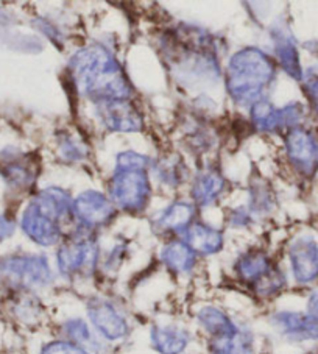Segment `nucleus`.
Here are the masks:
<instances>
[{"label": "nucleus", "instance_id": "obj_1", "mask_svg": "<svg viewBox=\"0 0 318 354\" xmlns=\"http://www.w3.org/2000/svg\"><path fill=\"white\" fill-rule=\"evenodd\" d=\"M159 53L174 77L183 84L216 83L222 77L218 41L197 26L180 24L159 39Z\"/></svg>", "mask_w": 318, "mask_h": 354}, {"label": "nucleus", "instance_id": "obj_2", "mask_svg": "<svg viewBox=\"0 0 318 354\" xmlns=\"http://www.w3.org/2000/svg\"><path fill=\"white\" fill-rule=\"evenodd\" d=\"M73 89L95 105L133 100L130 77L115 55L103 44H89L72 55L67 64Z\"/></svg>", "mask_w": 318, "mask_h": 354}, {"label": "nucleus", "instance_id": "obj_3", "mask_svg": "<svg viewBox=\"0 0 318 354\" xmlns=\"http://www.w3.org/2000/svg\"><path fill=\"white\" fill-rule=\"evenodd\" d=\"M277 74L278 64L272 55L256 46L242 47L226 64V93L234 105L252 108L254 103L268 99Z\"/></svg>", "mask_w": 318, "mask_h": 354}, {"label": "nucleus", "instance_id": "obj_4", "mask_svg": "<svg viewBox=\"0 0 318 354\" xmlns=\"http://www.w3.org/2000/svg\"><path fill=\"white\" fill-rule=\"evenodd\" d=\"M72 195L63 187L42 189L30 200L21 217V228L30 241L42 248L58 247L73 223Z\"/></svg>", "mask_w": 318, "mask_h": 354}, {"label": "nucleus", "instance_id": "obj_5", "mask_svg": "<svg viewBox=\"0 0 318 354\" xmlns=\"http://www.w3.org/2000/svg\"><path fill=\"white\" fill-rule=\"evenodd\" d=\"M149 169L151 160L134 150H125L115 156V167L108 181V197L118 209L139 216L151 198Z\"/></svg>", "mask_w": 318, "mask_h": 354}, {"label": "nucleus", "instance_id": "obj_6", "mask_svg": "<svg viewBox=\"0 0 318 354\" xmlns=\"http://www.w3.org/2000/svg\"><path fill=\"white\" fill-rule=\"evenodd\" d=\"M232 274L242 288L261 301H270L287 289V273L264 248L253 247L232 262Z\"/></svg>", "mask_w": 318, "mask_h": 354}, {"label": "nucleus", "instance_id": "obj_7", "mask_svg": "<svg viewBox=\"0 0 318 354\" xmlns=\"http://www.w3.org/2000/svg\"><path fill=\"white\" fill-rule=\"evenodd\" d=\"M102 250L95 233L71 230L55 250V270L69 283L89 281L100 272Z\"/></svg>", "mask_w": 318, "mask_h": 354}, {"label": "nucleus", "instance_id": "obj_8", "mask_svg": "<svg viewBox=\"0 0 318 354\" xmlns=\"http://www.w3.org/2000/svg\"><path fill=\"white\" fill-rule=\"evenodd\" d=\"M57 277L46 254L21 253L0 258V288L10 294H39L52 288Z\"/></svg>", "mask_w": 318, "mask_h": 354}, {"label": "nucleus", "instance_id": "obj_9", "mask_svg": "<svg viewBox=\"0 0 318 354\" xmlns=\"http://www.w3.org/2000/svg\"><path fill=\"white\" fill-rule=\"evenodd\" d=\"M84 314L97 335L108 346L124 344L131 335V323L113 300L103 295H91L84 301Z\"/></svg>", "mask_w": 318, "mask_h": 354}, {"label": "nucleus", "instance_id": "obj_10", "mask_svg": "<svg viewBox=\"0 0 318 354\" xmlns=\"http://www.w3.org/2000/svg\"><path fill=\"white\" fill-rule=\"evenodd\" d=\"M118 211L108 195L93 191V189L78 194L72 203V217L75 228L95 234L115 221Z\"/></svg>", "mask_w": 318, "mask_h": 354}, {"label": "nucleus", "instance_id": "obj_11", "mask_svg": "<svg viewBox=\"0 0 318 354\" xmlns=\"http://www.w3.org/2000/svg\"><path fill=\"white\" fill-rule=\"evenodd\" d=\"M306 115L299 102H292L283 108H277L270 100H261L250 108V125L256 133L278 134L301 127Z\"/></svg>", "mask_w": 318, "mask_h": 354}, {"label": "nucleus", "instance_id": "obj_12", "mask_svg": "<svg viewBox=\"0 0 318 354\" xmlns=\"http://www.w3.org/2000/svg\"><path fill=\"white\" fill-rule=\"evenodd\" d=\"M41 174L39 158L19 149L8 147L0 151V176L11 191H30Z\"/></svg>", "mask_w": 318, "mask_h": 354}, {"label": "nucleus", "instance_id": "obj_13", "mask_svg": "<svg viewBox=\"0 0 318 354\" xmlns=\"http://www.w3.org/2000/svg\"><path fill=\"white\" fill-rule=\"evenodd\" d=\"M286 158L292 169L304 178L318 172V136L303 127L293 128L284 134Z\"/></svg>", "mask_w": 318, "mask_h": 354}, {"label": "nucleus", "instance_id": "obj_14", "mask_svg": "<svg viewBox=\"0 0 318 354\" xmlns=\"http://www.w3.org/2000/svg\"><path fill=\"white\" fill-rule=\"evenodd\" d=\"M287 259L293 281L299 286H310L318 281V241L314 236L301 234L287 248Z\"/></svg>", "mask_w": 318, "mask_h": 354}, {"label": "nucleus", "instance_id": "obj_15", "mask_svg": "<svg viewBox=\"0 0 318 354\" xmlns=\"http://www.w3.org/2000/svg\"><path fill=\"white\" fill-rule=\"evenodd\" d=\"M268 325L281 339L293 344L318 340V322L301 310H277L268 317Z\"/></svg>", "mask_w": 318, "mask_h": 354}, {"label": "nucleus", "instance_id": "obj_16", "mask_svg": "<svg viewBox=\"0 0 318 354\" xmlns=\"http://www.w3.org/2000/svg\"><path fill=\"white\" fill-rule=\"evenodd\" d=\"M270 39L273 44V58L292 80L301 83L303 67L295 36L286 22L277 21L270 27Z\"/></svg>", "mask_w": 318, "mask_h": 354}, {"label": "nucleus", "instance_id": "obj_17", "mask_svg": "<svg viewBox=\"0 0 318 354\" xmlns=\"http://www.w3.org/2000/svg\"><path fill=\"white\" fill-rule=\"evenodd\" d=\"M197 221V206L192 201L176 200L151 218V231L161 237H181Z\"/></svg>", "mask_w": 318, "mask_h": 354}, {"label": "nucleus", "instance_id": "obj_18", "mask_svg": "<svg viewBox=\"0 0 318 354\" xmlns=\"http://www.w3.org/2000/svg\"><path fill=\"white\" fill-rule=\"evenodd\" d=\"M97 106V115L108 131L139 133L144 130V115L133 100L108 102Z\"/></svg>", "mask_w": 318, "mask_h": 354}, {"label": "nucleus", "instance_id": "obj_19", "mask_svg": "<svg viewBox=\"0 0 318 354\" xmlns=\"http://www.w3.org/2000/svg\"><path fill=\"white\" fill-rule=\"evenodd\" d=\"M150 346L156 354H186L192 345V333L178 323H153Z\"/></svg>", "mask_w": 318, "mask_h": 354}, {"label": "nucleus", "instance_id": "obj_20", "mask_svg": "<svg viewBox=\"0 0 318 354\" xmlns=\"http://www.w3.org/2000/svg\"><path fill=\"white\" fill-rule=\"evenodd\" d=\"M57 337L69 340L93 354H108L109 351V346L97 335L86 317L82 315H72L61 320Z\"/></svg>", "mask_w": 318, "mask_h": 354}, {"label": "nucleus", "instance_id": "obj_21", "mask_svg": "<svg viewBox=\"0 0 318 354\" xmlns=\"http://www.w3.org/2000/svg\"><path fill=\"white\" fill-rule=\"evenodd\" d=\"M194 317L198 329L207 337V342L230 337L241 329V325L225 309L216 304H203L195 310Z\"/></svg>", "mask_w": 318, "mask_h": 354}, {"label": "nucleus", "instance_id": "obj_22", "mask_svg": "<svg viewBox=\"0 0 318 354\" xmlns=\"http://www.w3.org/2000/svg\"><path fill=\"white\" fill-rule=\"evenodd\" d=\"M226 185L228 183L218 167L207 166L198 170L191 186L192 203L197 206V209L212 206L225 194Z\"/></svg>", "mask_w": 318, "mask_h": 354}, {"label": "nucleus", "instance_id": "obj_23", "mask_svg": "<svg viewBox=\"0 0 318 354\" xmlns=\"http://www.w3.org/2000/svg\"><path fill=\"white\" fill-rule=\"evenodd\" d=\"M198 261L197 253L181 237L169 239L159 250V262L175 277L192 274L198 266Z\"/></svg>", "mask_w": 318, "mask_h": 354}, {"label": "nucleus", "instance_id": "obj_24", "mask_svg": "<svg viewBox=\"0 0 318 354\" xmlns=\"http://www.w3.org/2000/svg\"><path fill=\"white\" fill-rule=\"evenodd\" d=\"M181 239L197 253L198 258L216 256L225 248L223 231L201 221H195L181 236Z\"/></svg>", "mask_w": 318, "mask_h": 354}, {"label": "nucleus", "instance_id": "obj_25", "mask_svg": "<svg viewBox=\"0 0 318 354\" xmlns=\"http://www.w3.org/2000/svg\"><path fill=\"white\" fill-rule=\"evenodd\" d=\"M151 170L158 181L170 189L181 187L189 176L185 158L176 151H167L159 156L155 162H151Z\"/></svg>", "mask_w": 318, "mask_h": 354}, {"label": "nucleus", "instance_id": "obj_26", "mask_svg": "<svg viewBox=\"0 0 318 354\" xmlns=\"http://www.w3.org/2000/svg\"><path fill=\"white\" fill-rule=\"evenodd\" d=\"M10 310L15 319L26 326H36L44 322L47 309L38 294H11Z\"/></svg>", "mask_w": 318, "mask_h": 354}, {"label": "nucleus", "instance_id": "obj_27", "mask_svg": "<svg viewBox=\"0 0 318 354\" xmlns=\"http://www.w3.org/2000/svg\"><path fill=\"white\" fill-rule=\"evenodd\" d=\"M207 353L216 354H259L256 346V335L252 329L241 326L230 337L207 342Z\"/></svg>", "mask_w": 318, "mask_h": 354}, {"label": "nucleus", "instance_id": "obj_28", "mask_svg": "<svg viewBox=\"0 0 318 354\" xmlns=\"http://www.w3.org/2000/svg\"><path fill=\"white\" fill-rule=\"evenodd\" d=\"M277 206V198H274V194L272 191L270 185L267 181H252L250 185V200L247 209L250 214L254 218L265 217L272 214V211Z\"/></svg>", "mask_w": 318, "mask_h": 354}, {"label": "nucleus", "instance_id": "obj_29", "mask_svg": "<svg viewBox=\"0 0 318 354\" xmlns=\"http://www.w3.org/2000/svg\"><path fill=\"white\" fill-rule=\"evenodd\" d=\"M57 149L58 156L67 164L84 162L89 156V145L69 131H59L57 134Z\"/></svg>", "mask_w": 318, "mask_h": 354}, {"label": "nucleus", "instance_id": "obj_30", "mask_svg": "<svg viewBox=\"0 0 318 354\" xmlns=\"http://www.w3.org/2000/svg\"><path fill=\"white\" fill-rule=\"evenodd\" d=\"M186 147L191 150L194 155H205L209 153L214 145H216V136L212 130L205 124H197L191 131H187L185 139Z\"/></svg>", "mask_w": 318, "mask_h": 354}, {"label": "nucleus", "instance_id": "obj_31", "mask_svg": "<svg viewBox=\"0 0 318 354\" xmlns=\"http://www.w3.org/2000/svg\"><path fill=\"white\" fill-rule=\"evenodd\" d=\"M128 256V243L118 242L106 254H102L100 258V272L105 274H114L120 270Z\"/></svg>", "mask_w": 318, "mask_h": 354}, {"label": "nucleus", "instance_id": "obj_32", "mask_svg": "<svg viewBox=\"0 0 318 354\" xmlns=\"http://www.w3.org/2000/svg\"><path fill=\"white\" fill-rule=\"evenodd\" d=\"M38 354H93L84 348L72 344L69 340L55 337L52 340L46 342L44 345L39 348Z\"/></svg>", "mask_w": 318, "mask_h": 354}, {"label": "nucleus", "instance_id": "obj_33", "mask_svg": "<svg viewBox=\"0 0 318 354\" xmlns=\"http://www.w3.org/2000/svg\"><path fill=\"white\" fill-rule=\"evenodd\" d=\"M301 89L310 108L318 115V67H310L303 74Z\"/></svg>", "mask_w": 318, "mask_h": 354}, {"label": "nucleus", "instance_id": "obj_34", "mask_svg": "<svg viewBox=\"0 0 318 354\" xmlns=\"http://www.w3.org/2000/svg\"><path fill=\"white\" fill-rule=\"evenodd\" d=\"M33 26L39 30V32L46 36V38L53 42L55 46L57 47H63L64 41H63V33H61V30L55 26V24H52L50 21L47 19H36L33 22Z\"/></svg>", "mask_w": 318, "mask_h": 354}, {"label": "nucleus", "instance_id": "obj_35", "mask_svg": "<svg viewBox=\"0 0 318 354\" xmlns=\"http://www.w3.org/2000/svg\"><path fill=\"white\" fill-rule=\"evenodd\" d=\"M254 222V218L250 214V211L247 207L243 206H238L236 209H232L228 216V223L231 228H237V230H242V228H248L250 225Z\"/></svg>", "mask_w": 318, "mask_h": 354}, {"label": "nucleus", "instance_id": "obj_36", "mask_svg": "<svg viewBox=\"0 0 318 354\" xmlns=\"http://www.w3.org/2000/svg\"><path fill=\"white\" fill-rule=\"evenodd\" d=\"M16 231V222L8 216L0 214V243L10 239Z\"/></svg>", "mask_w": 318, "mask_h": 354}, {"label": "nucleus", "instance_id": "obj_37", "mask_svg": "<svg viewBox=\"0 0 318 354\" xmlns=\"http://www.w3.org/2000/svg\"><path fill=\"white\" fill-rule=\"evenodd\" d=\"M306 313L314 317L318 322V292H314V294L308 298V309H306Z\"/></svg>", "mask_w": 318, "mask_h": 354}, {"label": "nucleus", "instance_id": "obj_38", "mask_svg": "<svg viewBox=\"0 0 318 354\" xmlns=\"http://www.w3.org/2000/svg\"><path fill=\"white\" fill-rule=\"evenodd\" d=\"M306 354H318V351H309V353H306Z\"/></svg>", "mask_w": 318, "mask_h": 354}, {"label": "nucleus", "instance_id": "obj_39", "mask_svg": "<svg viewBox=\"0 0 318 354\" xmlns=\"http://www.w3.org/2000/svg\"><path fill=\"white\" fill-rule=\"evenodd\" d=\"M259 354H272V353H259Z\"/></svg>", "mask_w": 318, "mask_h": 354}, {"label": "nucleus", "instance_id": "obj_40", "mask_svg": "<svg viewBox=\"0 0 318 354\" xmlns=\"http://www.w3.org/2000/svg\"><path fill=\"white\" fill-rule=\"evenodd\" d=\"M207 354H216V353H207Z\"/></svg>", "mask_w": 318, "mask_h": 354}]
</instances>
